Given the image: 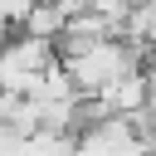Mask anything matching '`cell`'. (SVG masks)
I'll list each match as a JSON object with an SVG mask.
<instances>
[{
  "instance_id": "obj_1",
  "label": "cell",
  "mask_w": 156,
  "mask_h": 156,
  "mask_svg": "<svg viewBox=\"0 0 156 156\" xmlns=\"http://www.w3.org/2000/svg\"><path fill=\"white\" fill-rule=\"evenodd\" d=\"M58 63H63L73 93H98L102 83H112V78H122V73L151 63V49H132L122 34H107V39H93V44L63 54Z\"/></svg>"
},
{
  "instance_id": "obj_2",
  "label": "cell",
  "mask_w": 156,
  "mask_h": 156,
  "mask_svg": "<svg viewBox=\"0 0 156 156\" xmlns=\"http://www.w3.org/2000/svg\"><path fill=\"white\" fill-rule=\"evenodd\" d=\"M93 98H98V107H102L107 117H127V112H136V107H151V63H141V68L102 83Z\"/></svg>"
},
{
  "instance_id": "obj_3",
  "label": "cell",
  "mask_w": 156,
  "mask_h": 156,
  "mask_svg": "<svg viewBox=\"0 0 156 156\" xmlns=\"http://www.w3.org/2000/svg\"><path fill=\"white\" fill-rule=\"evenodd\" d=\"M10 34H15V24H10V20H0V44H5Z\"/></svg>"
}]
</instances>
